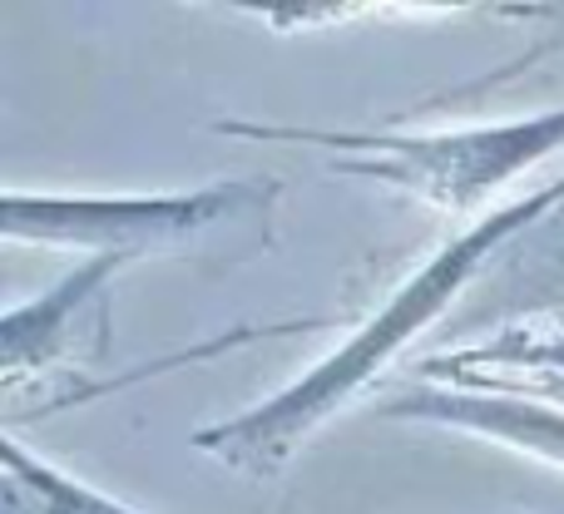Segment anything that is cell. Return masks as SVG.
I'll use <instances>...</instances> for the list:
<instances>
[{
	"instance_id": "cell-2",
	"label": "cell",
	"mask_w": 564,
	"mask_h": 514,
	"mask_svg": "<svg viewBox=\"0 0 564 514\" xmlns=\"http://www.w3.org/2000/svg\"><path fill=\"white\" fill-rule=\"evenodd\" d=\"M560 194H564V184H560V188H550L545 198H530V204H525V208H516V214H500L496 223H486L476 238H466V243H456L446 258L436 262V267L426 272V277H416V282H411V292L397 302V311H391V317L381 321V327H371L367 337L357 341V347H351V351H341V357L332 361L327 371H312V376H307V386H297V391H292V396H282V401H273V406H268V411H258V416H248V426H243V430H224V436L263 440V446H273V440H278V446H282V440H288L292 430H302V426H307V420L317 416V411L327 406V401H337L341 391H347L351 381H357L361 371H367L371 361H377L381 351L391 347V341H397V337H406V331L416 327V321L426 317V311H436V307H441V297H446V292L456 287V282L466 277V272L476 267L480 258H486V248L496 243V238L506 233V228H516L520 218L540 214V208H545L550 198H560Z\"/></svg>"
},
{
	"instance_id": "cell-1",
	"label": "cell",
	"mask_w": 564,
	"mask_h": 514,
	"mask_svg": "<svg viewBox=\"0 0 564 514\" xmlns=\"http://www.w3.org/2000/svg\"><path fill=\"white\" fill-rule=\"evenodd\" d=\"M312 144L367 149L381 158H351V174L391 178L411 194L446 208H466L486 188H496L506 174L525 168L530 158L564 144V114L525 119V124H500L480 134H446V139H371V134H297Z\"/></svg>"
},
{
	"instance_id": "cell-3",
	"label": "cell",
	"mask_w": 564,
	"mask_h": 514,
	"mask_svg": "<svg viewBox=\"0 0 564 514\" xmlns=\"http://www.w3.org/2000/svg\"><path fill=\"white\" fill-rule=\"evenodd\" d=\"M248 188H204L184 198H124V204H65V198H6L10 238H45V243H105V253H134L154 238L194 233L218 223L228 208H243Z\"/></svg>"
},
{
	"instance_id": "cell-4",
	"label": "cell",
	"mask_w": 564,
	"mask_h": 514,
	"mask_svg": "<svg viewBox=\"0 0 564 514\" xmlns=\"http://www.w3.org/2000/svg\"><path fill=\"white\" fill-rule=\"evenodd\" d=\"M401 411H431V416H460V426H480L510 436L520 446H540L555 460H564V420L555 416H535V411H516V406H476V401H406Z\"/></svg>"
}]
</instances>
